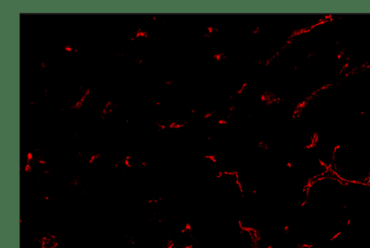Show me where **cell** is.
I'll use <instances>...</instances> for the list:
<instances>
[{
    "label": "cell",
    "instance_id": "obj_1",
    "mask_svg": "<svg viewBox=\"0 0 370 248\" xmlns=\"http://www.w3.org/2000/svg\"><path fill=\"white\" fill-rule=\"evenodd\" d=\"M42 248H56L57 247V242L54 237L52 236H47L41 241Z\"/></svg>",
    "mask_w": 370,
    "mask_h": 248
}]
</instances>
